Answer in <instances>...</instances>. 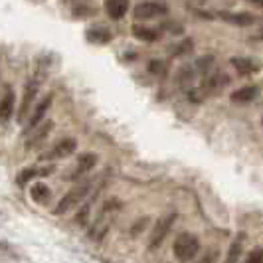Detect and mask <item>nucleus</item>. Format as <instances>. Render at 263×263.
Masks as SVG:
<instances>
[{
    "mask_svg": "<svg viewBox=\"0 0 263 263\" xmlns=\"http://www.w3.org/2000/svg\"><path fill=\"white\" fill-rule=\"evenodd\" d=\"M91 190H93V180H83V182L76 184L71 190H69V192H67L66 196L58 202V206L53 208V214H58V216L66 214V212L71 210L73 206L81 204V202L87 198V194H89Z\"/></svg>",
    "mask_w": 263,
    "mask_h": 263,
    "instance_id": "nucleus-1",
    "label": "nucleus"
},
{
    "mask_svg": "<svg viewBox=\"0 0 263 263\" xmlns=\"http://www.w3.org/2000/svg\"><path fill=\"white\" fill-rule=\"evenodd\" d=\"M87 40H91L95 44H109L113 40V34L105 28H91L87 32Z\"/></svg>",
    "mask_w": 263,
    "mask_h": 263,
    "instance_id": "nucleus-18",
    "label": "nucleus"
},
{
    "mask_svg": "<svg viewBox=\"0 0 263 263\" xmlns=\"http://www.w3.org/2000/svg\"><path fill=\"white\" fill-rule=\"evenodd\" d=\"M230 85V78L224 71H210L206 73V89L210 93H220Z\"/></svg>",
    "mask_w": 263,
    "mask_h": 263,
    "instance_id": "nucleus-11",
    "label": "nucleus"
},
{
    "mask_svg": "<svg viewBox=\"0 0 263 263\" xmlns=\"http://www.w3.org/2000/svg\"><path fill=\"white\" fill-rule=\"evenodd\" d=\"M52 129H53V123H52V121L44 119V121L40 123L36 129H32V131L28 133L30 137L26 139V148H34V146H38L40 143H42V141H46Z\"/></svg>",
    "mask_w": 263,
    "mask_h": 263,
    "instance_id": "nucleus-7",
    "label": "nucleus"
},
{
    "mask_svg": "<svg viewBox=\"0 0 263 263\" xmlns=\"http://www.w3.org/2000/svg\"><path fill=\"white\" fill-rule=\"evenodd\" d=\"M30 198H32L36 204H48L50 198H52V190L46 184L38 182V184H34L30 188Z\"/></svg>",
    "mask_w": 263,
    "mask_h": 263,
    "instance_id": "nucleus-17",
    "label": "nucleus"
},
{
    "mask_svg": "<svg viewBox=\"0 0 263 263\" xmlns=\"http://www.w3.org/2000/svg\"><path fill=\"white\" fill-rule=\"evenodd\" d=\"M48 174H52V166H48V168H36V166H28L24 171L20 172L18 176H16V184L18 186H26L28 182H32L34 178H38V176H48Z\"/></svg>",
    "mask_w": 263,
    "mask_h": 263,
    "instance_id": "nucleus-14",
    "label": "nucleus"
},
{
    "mask_svg": "<svg viewBox=\"0 0 263 263\" xmlns=\"http://www.w3.org/2000/svg\"><path fill=\"white\" fill-rule=\"evenodd\" d=\"M200 2H204V0H200Z\"/></svg>",
    "mask_w": 263,
    "mask_h": 263,
    "instance_id": "nucleus-26",
    "label": "nucleus"
},
{
    "mask_svg": "<svg viewBox=\"0 0 263 263\" xmlns=\"http://www.w3.org/2000/svg\"><path fill=\"white\" fill-rule=\"evenodd\" d=\"M14 109H16V93L12 91V87H8L0 99V123H8L14 115Z\"/></svg>",
    "mask_w": 263,
    "mask_h": 263,
    "instance_id": "nucleus-9",
    "label": "nucleus"
},
{
    "mask_svg": "<svg viewBox=\"0 0 263 263\" xmlns=\"http://www.w3.org/2000/svg\"><path fill=\"white\" fill-rule=\"evenodd\" d=\"M168 8L160 2H141L135 6V18L137 20H153V18H160V16H166Z\"/></svg>",
    "mask_w": 263,
    "mask_h": 263,
    "instance_id": "nucleus-5",
    "label": "nucleus"
},
{
    "mask_svg": "<svg viewBox=\"0 0 263 263\" xmlns=\"http://www.w3.org/2000/svg\"><path fill=\"white\" fill-rule=\"evenodd\" d=\"M162 64L160 62H151L148 64V71H153V73H162Z\"/></svg>",
    "mask_w": 263,
    "mask_h": 263,
    "instance_id": "nucleus-24",
    "label": "nucleus"
},
{
    "mask_svg": "<svg viewBox=\"0 0 263 263\" xmlns=\"http://www.w3.org/2000/svg\"><path fill=\"white\" fill-rule=\"evenodd\" d=\"M174 220H176V214H166V216H162L157 224H155L153 234H151V239H148V250H157L158 246L164 241V237L168 236Z\"/></svg>",
    "mask_w": 263,
    "mask_h": 263,
    "instance_id": "nucleus-3",
    "label": "nucleus"
},
{
    "mask_svg": "<svg viewBox=\"0 0 263 263\" xmlns=\"http://www.w3.org/2000/svg\"><path fill=\"white\" fill-rule=\"evenodd\" d=\"M133 36L143 42H157L158 40V32L153 30V28H146V26H133Z\"/></svg>",
    "mask_w": 263,
    "mask_h": 263,
    "instance_id": "nucleus-19",
    "label": "nucleus"
},
{
    "mask_svg": "<svg viewBox=\"0 0 263 263\" xmlns=\"http://www.w3.org/2000/svg\"><path fill=\"white\" fill-rule=\"evenodd\" d=\"M172 251H174V255H176L178 261L188 263L198 255V251H200V241H198V237L192 236V234H180V236L174 239Z\"/></svg>",
    "mask_w": 263,
    "mask_h": 263,
    "instance_id": "nucleus-2",
    "label": "nucleus"
},
{
    "mask_svg": "<svg viewBox=\"0 0 263 263\" xmlns=\"http://www.w3.org/2000/svg\"><path fill=\"white\" fill-rule=\"evenodd\" d=\"M246 2H250V4H253V6H259V8H263V0H246Z\"/></svg>",
    "mask_w": 263,
    "mask_h": 263,
    "instance_id": "nucleus-25",
    "label": "nucleus"
},
{
    "mask_svg": "<svg viewBox=\"0 0 263 263\" xmlns=\"http://www.w3.org/2000/svg\"><path fill=\"white\" fill-rule=\"evenodd\" d=\"M239 251H241V248H239V241H237V243H234V246H232V250H230V253H228V259H226V263H237Z\"/></svg>",
    "mask_w": 263,
    "mask_h": 263,
    "instance_id": "nucleus-23",
    "label": "nucleus"
},
{
    "mask_svg": "<svg viewBox=\"0 0 263 263\" xmlns=\"http://www.w3.org/2000/svg\"><path fill=\"white\" fill-rule=\"evenodd\" d=\"M16 259H20V253L8 241L0 239V261H16Z\"/></svg>",
    "mask_w": 263,
    "mask_h": 263,
    "instance_id": "nucleus-20",
    "label": "nucleus"
},
{
    "mask_svg": "<svg viewBox=\"0 0 263 263\" xmlns=\"http://www.w3.org/2000/svg\"><path fill=\"white\" fill-rule=\"evenodd\" d=\"M76 148H78V141L76 139H62L50 151H46L44 155H40V160H60V158H66L69 155H73Z\"/></svg>",
    "mask_w": 263,
    "mask_h": 263,
    "instance_id": "nucleus-4",
    "label": "nucleus"
},
{
    "mask_svg": "<svg viewBox=\"0 0 263 263\" xmlns=\"http://www.w3.org/2000/svg\"><path fill=\"white\" fill-rule=\"evenodd\" d=\"M192 48H194V46H192V40H184V42L174 50V55H186V53L192 52Z\"/></svg>",
    "mask_w": 263,
    "mask_h": 263,
    "instance_id": "nucleus-21",
    "label": "nucleus"
},
{
    "mask_svg": "<svg viewBox=\"0 0 263 263\" xmlns=\"http://www.w3.org/2000/svg\"><path fill=\"white\" fill-rule=\"evenodd\" d=\"M246 263H263V248H257V250L251 251Z\"/></svg>",
    "mask_w": 263,
    "mask_h": 263,
    "instance_id": "nucleus-22",
    "label": "nucleus"
},
{
    "mask_svg": "<svg viewBox=\"0 0 263 263\" xmlns=\"http://www.w3.org/2000/svg\"><path fill=\"white\" fill-rule=\"evenodd\" d=\"M230 64L232 67L236 69L239 76H251V73H257L259 71V64L257 62H253L251 58H232L230 60Z\"/></svg>",
    "mask_w": 263,
    "mask_h": 263,
    "instance_id": "nucleus-13",
    "label": "nucleus"
},
{
    "mask_svg": "<svg viewBox=\"0 0 263 263\" xmlns=\"http://www.w3.org/2000/svg\"><path fill=\"white\" fill-rule=\"evenodd\" d=\"M257 97V87L255 85H243L232 93V101L234 103H250Z\"/></svg>",
    "mask_w": 263,
    "mask_h": 263,
    "instance_id": "nucleus-15",
    "label": "nucleus"
},
{
    "mask_svg": "<svg viewBox=\"0 0 263 263\" xmlns=\"http://www.w3.org/2000/svg\"><path fill=\"white\" fill-rule=\"evenodd\" d=\"M52 101H53V95L50 93V95H46V97L40 101L38 105H36L34 113H32V117H30V121H28L26 129H24V135H28V133L32 131V129H36L40 123L44 121L46 113H48V109H50V105H52Z\"/></svg>",
    "mask_w": 263,
    "mask_h": 263,
    "instance_id": "nucleus-6",
    "label": "nucleus"
},
{
    "mask_svg": "<svg viewBox=\"0 0 263 263\" xmlns=\"http://www.w3.org/2000/svg\"><path fill=\"white\" fill-rule=\"evenodd\" d=\"M218 16L228 22V24H234V26H251V24H255V16L253 14H248V12H218Z\"/></svg>",
    "mask_w": 263,
    "mask_h": 263,
    "instance_id": "nucleus-10",
    "label": "nucleus"
},
{
    "mask_svg": "<svg viewBox=\"0 0 263 263\" xmlns=\"http://www.w3.org/2000/svg\"><path fill=\"white\" fill-rule=\"evenodd\" d=\"M95 164H97V155H93V153H87V155L79 157L76 171L71 172V174H69L67 178H69V180H78V178H81L83 174H87V172L91 171Z\"/></svg>",
    "mask_w": 263,
    "mask_h": 263,
    "instance_id": "nucleus-12",
    "label": "nucleus"
},
{
    "mask_svg": "<svg viewBox=\"0 0 263 263\" xmlns=\"http://www.w3.org/2000/svg\"><path fill=\"white\" fill-rule=\"evenodd\" d=\"M127 8H129V2L127 0H107L105 2V10L107 14L113 18V20H119L127 14Z\"/></svg>",
    "mask_w": 263,
    "mask_h": 263,
    "instance_id": "nucleus-16",
    "label": "nucleus"
},
{
    "mask_svg": "<svg viewBox=\"0 0 263 263\" xmlns=\"http://www.w3.org/2000/svg\"><path fill=\"white\" fill-rule=\"evenodd\" d=\"M38 87H40V83L36 79L30 81L26 85V91H24V97H22V105L18 109V123H22V121L26 119L28 111L32 109V103H34V99H36V95H38Z\"/></svg>",
    "mask_w": 263,
    "mask_h": 263,
    "instance_id": "nucleus-8",
    "label": "nucleus"
}]
</instances>
